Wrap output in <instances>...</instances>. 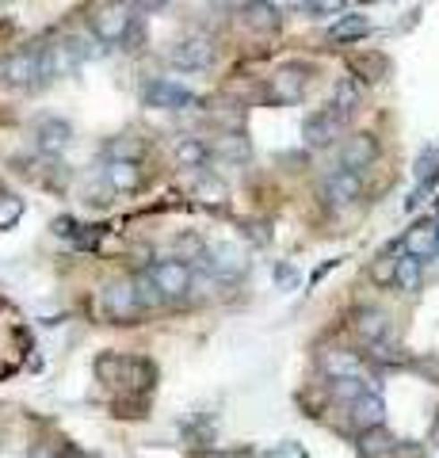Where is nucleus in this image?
I'll return each mask as SVG.
<instances>
[{
	"label": "nucleus",
	"mask_w": 439,
	"mask_h": 458,
	"mask_svg": "<svg viewBox=\"0 0 439 458\" xmlns=\"http://www.w3.org/2000/svg\"><path fill=\"white\" fill-rule=\"evenodd\" d=\"M141 104L157 107V111H188V107L199 104V99H195L191 89H183V84H176V81L153 77V81L141 84Z\"/></svg>",
	"instance_id": "f257e3e1"
},
{
	"label": "nucleus",
	"mask_w": 439,
	"mask_h": 458,
	"mask_svg": "<svg viewBox=\"0 0 439 458\" xmlns=\"http://www.w3.org/2000/svg\"><path fill=\"white\" fill-rule=\"evenodd\" d=\"M134 8L131 4H104L100 12L92 16V35L104 38V47H122L126 35L134 27Z\"/></svg>",
	"instance_id": "f03ea898"
},
{
	"label": "nucleus",
	"mask_w": 439,
	"mask_h": 458,
	"mask_svg": "<svg viewBox=\"0 0 439 458\" xmlns=\"http://www.w3.org/2000/svg\"><path fill=\"white\" fill-rule=\"evenodd\" d=\"M100 306L111 321H134L138 313H141V298H138V283L134 279H115V283H107L104 291H100Z\"/></svg>",
	"instance_id": "7ed1b4c3"
},
{
	"label": "nucleus",
	"mask_w": 439,
	"mask_h": 458,
	"mask_svg": "<svg viewBox=\"0 0 439 458\" xmlns=\"http://www.w3.org/2000/svg\"><path fill=\"white\" fill-rule=\"evenodd\" d=\"M321 199L329 207L336 210H344V207H356L359 199H363V172H351V168H336L325 176L321 183Z\"/></svg>",
	"instance_id": "20e7f679"
},
{
	"label": "nucleus",
	"mask_w": 439,
	"mask_h": 458,
	"mask_svg": "<svg viewBox=\"0 0 439 458\" xmlns=\"http://www.w3.org/2000/svg\"><path fill=\"white\" fill-rule=\"evenodd\" d=\"M0 77H4V84H12V89H23V92L38 89V84H46V81H42L38 50H20V54L4 57V65H0Z\"/></svg>",
	"instance_id": "39448f33"
},
{
	"label": "nucleus",
	"mask_w": 439,
	"mask_h": 458,
	"mask_svg": "<svg viewBox=\"0 0 439 458\" xmlns=\"http://www.w3.org/2000/svg\"><path fill=\"white\" fill-rule=\"evenodd\" d=\"M149 276H153V283L161 286L165 302L188 298V294H191V283H195V271L183 264V260H161V264H153V267H149Z\"/></svg>",
	"instance_id": "423d86ee"
},
{
	"label": "nucleus",
	"mask_w": 439,
	"mask_h": 458,
	"mask_svg": "<svg viewBox=\"0 0 439 458\" xmlns=\"http://www.w3.org/2000/svg\"><path fill=\"white\" fill-rule=\"evenodd\" d=\"M344 114H340L336 107H321L314 114H306V123H302V138H306V146L309 149H325V146H333V141L340 138V131H344Z\"/></svg>",
	"instance_id": "0eeeda50"
},
{
	"label": "nucleus",
	"mask_w": 439,
	"mask_h": 458,
	"mask_svg": "<svg viewBox=\"0 0 439 458\" xmlns=\"http://www.w3.org/2000/svg\"><path fill=\"white\" fill-rule=\"evenodd\" d=\"M38 62H42V81H58V77L77 73L80 54L73 50V42L69 38H54V42H46V47L38 50Z\"/></svg>",
	"instance_id": "6e6552de"
},
{
	"label": "nucleus",
	"mask_w": 439,
	"mask_h": 458,
	"mask_svg": "<svg viewBox=\"0 0 439 458\" xmlns=\"http://www.w3.org/2000/svg\"><path fill=\"white\" fill-rule=\"evenodd\" d=\"M168 62L176 69H207L215 62V42L207 35H183L180 42L168 47Z\"/></svg>",
	"instance_id": "1a4fd4ad"
},
{
	"label": "nucleus",
	"mask_w": 439,
	"mask_h": 458,
	"mask_svg": "<svg viewBox=\"0 0 439 458\" xmlns=\"http://www.w3.org/2000/svg\"><path fill=\"white\" fill-rule=\"evenodd\" d=\"M306 84H309V69L306 65H283L275 69L272 77V99L275 104H299V99L306 96Z\"/></svg>",
	"instance_id": "9d476101"
},
{
	"label": "nucleus",
	"mask_w": 439,
	"mask_h": 458,
	"mask_svg": "<svg viewBox=\"0 0 439 458\" xmlns=\"http://www.w3.org/2000/svg\"><path fill=\"white\" fill-rule=\"evenodd\" d=\"M237 16L249 31H257V35L275 31V27L283 23V12H279V4H272V0H241Z\"/></svg>",
	"instance_id": "9b49d317"
},
{
	"label": "nucleus",
	"mask_w": 439,
	"mask_h": 458,
	"mask_svg": "<svg viewBox=\"0 0 439 458\" xmlns=\"http://www.w3.org/2000/svg\"><path fill=\"white\" fill-rule=\"evenodd\" d=\"M435 183H439V146H428L417 157V188H413V195L405 199V207L417 210L424 203V195L435 191Z\"/></svg>",
	"instance_id": "f8f14e48"
},
{
	"label": "nucleus",
	"mask_w": 439,
	"mask_h": 458,
	"mask_svg": "<svg viewBox=\"0 0 439 458\" xmlns=\"http://www.w3.org/2000/svg\"><path fill=\"white\" fill-rule=\"evenodd\" d=\"M100 176H104V188H107L111 195H119V191H138V188H141V168H138V161H131V157H111Z\"/></svg>",
	"instance_id": "ddd939ff"
},
{
	"label": "nucleus",
	"mask_w": 439,
	"mask_h": 458,
	"mask_svg": "<svg viewBox=\"0 0 439 458\" xmlns=\"http://www.w3.org/2000/svg\"><path fill=\"white\" fill-rule=\"evenodd\" d=\"M141 367L138 360H126V355H100L96 360V375L111 386H141Z\"/></svg>",
	"instance_id": "4468645a"
},
{
	"label": "nucleus",
	"mask_w": 439,
	"mask_h": 458,
	"mask_svg": "<svg viewBox=\"0 0 439 458\" xmlns=\"http://www.w3.org/2000/svg\"><path fill=\"white\" fill-rule=\"evenodd\" d=\"M378 161V138L375 134H351L340 149V168H351V172H363Z\"/></svg>",
	"instance_id": "2eb2a0df"
},
{
	"label": "nucleus",
	"mask_w": 439,
	"mask_h": 458,
	"mask_svg": "<svg viewBox=\"0 0 439 458\" xmlns=\"http://www.w3.org/2000/svg\"><path fill=\"white\" fill-rule=\"evenodd\" d=\"M348 412H351V424H356L359 432H371V428H382V420H386V401H382L378 390H367L363 397L351 401Z\"/></svg>",
	"instance_id": "dca6fc26"
},
{
	"label": "nucleus",
	"mask_w": 439,
	"mask_h": 458,
	"mask_svg": "<svg viewBox=\"0 0 439 458\" xmlns=\"http://www.w3.org/2000/svg\"><path fill=\"white\" fill-rule=\"evenodd\" d=\"M203 260H207V267L215 271V276H222V279H233V276H241V271L249 267L245 252H241L237 245H210V249L203 252Z\"/></svg>",
	"instance_id": "f3484780"
},
{
	"label": "nucleus",
	"mask_w": 439,
	"mask_h": 458,
	"mask_svg": "<svg viewBox=\"0 0 439 458\" xmlns=\"http://www.w3.org/2000/svg\"><path fill=\"white\" fill-rule=\"evenodd\" d=\"M69 141H73V126H69L65 119H38V126H35V146L42 149V153H62Z\"/></svg>",
	"instance_id": "a211bd4d"
},
{
	"label": "nucleus",
	"mask_w": 439,
	"mask_h": 458,
	"mask_svg": "<svg viewBox=\"0 0 439 458\" xmlns=\"http://www.w3.org/2000/svg\"><path fill=\"white\" fill-rule=\"evenodd\" d=\"M401 249H405L409 256H420V260L435 256V252H439V229H435V222H420V225H413V229L405 233Z\"/></svg>",
	"instance_id": "6ab92c4d"
},
{
	"label": "nucleus",
	"mask_w": 439,
	"mask_h": 458,
	"mask_svg": "<svg viewBox=\"0 0 439 458\" xmlns=\"http://www.w3.org/2000/svg\"><path fill=\"white\" fill-rule=\"evenodd\" d=\"M321 370H325L329 378H363V375H367L363 363H359V355L340 352V348H333V352L321 355Z\"/></svg>",
	"instance_id": "aec40b11"
},
{
	"label": "nucleus",
	"mask_w": 439,
	"mask_h": 458,
	"mask_svg": "<svg viewBox=\"0 0 439 458\" xmlns=\"http://www.w3.org/2000/svg\"><path fill=\"white\" fill-rule=\"evenodd\" d=\"M386 333H390V318L382 310H359L356 313V336L367 344V348L378 340H386Z\"/></svg>",
	"instance_id": "412c9836"
},
{
	"label": "nucleus",
	"mask_w": 439,
	"mask_h": 458,
	"mask_svg": "<svg viewBox=\"0 0 439 458\" xmlns=\"http://www.w3.org/2000/svg\"><path fill=\"white\" fill-rule=\"evenodd\" d=\"M371 35V20L359 16V12H348V16H336V23L329 27V38L333 42H359Z\"/></svg>",
	"instance_id": "4be33fe9"
},
{
	"label": "nucleus",
	"mask_w": 439,
	"mask_h": 458,
	"mask_svg": "<svg viewBox=\"0 0 439 458\" xmlns=\"http://www.w3.org/2000/svg\"><path fill=\"white\" fill-rule=\"evenodd\" d=\"M173 157H176V165H183V168H203L210 157H215V149H210L203 138H180L173 146Z\"/></svg>",
	"instance_id": "5701e85b"
},
{
	"label": "nucleus",
	"mask_w": 439,
	"mask_h": 458,
	"mask_svg": "<svg viewBox=\"0 0 439 458\" xmlns=\"http://www.w3.org/2000/svg\"><path fill=\"white\" fill-rule=\"evenodd\" d=\"M363 104V89H359V77H344V81H336V89H333V107L344 114V119H351V114L359 111Z\"/></svg>",
	"instance_id": "b1692460"
},
{
	"label": "nucleus",
	"mask_w": 439,
	"mask_h": 458,
	"mask_svg": "<svg viewBox=\"0 0 439 458\" xmlns=\"http://www.w3.org/2000/svg\"><path fill=\"white\" fill-rule=\"evenodd\" d=\"M398 451V439H393L386 428H371V432H359V454L363 458H386Z\"/></svg>",
	"instance_id": "393cba45"
},
{
	"label": "nucleus",
	"mask_w": 439,
	"mask_h": 458,
	"mask_svg": "<svg viewBox=\"0 0 439 458\" xmlns=\"http://www.w3.org/2000/svg\"><path fill=\"white\" fill-rule=\"evenodd\" d=\"M420 283H424V260L420 256H401L398 260V279H393V286H398L401 294H417L420 291Z\"/></svg>",
	"instance_id": "a878e982"
},
{
	"label": "nucleus",
	"mask_w": 439,
	"mask_h": 458,
	"mask_svg": "<svg viewBox=\"0 0 439 458\" xmlns=\"http://www.w3.org/2000/svg\"><path fill=\"white\" fill-rule=\"evenodd\" d=\"M351 69H356L363 81H382L390 65H386V57H382V54H359L356 62H351Z\"/></svg>",
	"instance_id": "bb28decb"
},
{
	"label": "nucleus",
	"mask_w": 439,
	"mask_h": 458,
	"mask_svg": "<svg viewBox=\"0 0 439 458\" xmlns=\"http://www.w3.org/2000/svg\"><path fill=\"white\" fill-rule=\"evenodd\" d=\"M134 283H138V298H141V310H157V306H165V294H161V286L153 283V276H149V271H146V276H138Z\"/></svg>",
	"instance_id": "cd10ccee"
},
{
	"label": "nucleus",
	"mask_w": 439,
	"mask_h": 458,
	"mask_svg": "<svg viewBox=\"0 0 439 458\" xmlns=\"http://www.w3.org/2000/svg\"><path fill=\"white\" fill-rule=\"evenodd\" d=\"M371 360L375 363H386V367H405L409 355H405V348H393V344L378 340V344H371Z\"/></svg>",
	"instance_id": "c85d7f7f"
},
{
	"label": "nucleus",
	"mask_w": 439,
	"mask_h": 458,
	"mask_svg": "<svg viewBox=\"0 0 439 458\" xmlns=\"http://www.w3.org/2000/svg\"><path fill=\"white\" fill-rule=\"evenodd\" d=\"M20 218H23V199L12 191H0V229L16 225Z\"/></svg>",
	"instance_id": "c756f323"
},
{
	"label": "nucleus",
	"mask_w": 439,
	"mask_h": 458,
	"mask_svg": "<svg viewBox=\"0 0 439 458\" xmlns=\"http://www.w3.org/2000/svg\"><path fill=\"white\" fill-rule=\"evenodd\" d=\"M398 260H401V256H378V260L371 264V279L375 283H382V286H390L393 279H398Z\"/></svg>",
	"instance_id": "7c9ffc66"
},
{
	"label": "nucleus",
	"mask_w": 439,
	"mask_h": 458,
	"mask_svg": "<svg viewBox=\"0 0 439 458\" xmlns=\"http://www.w3.org/2000/svg\"><path fill=\"white\" fill-rule=\"evenodd\" d=\"M69 42H73V50L80 54V62H92V57H100L104 54V47H100V42L104 38H89V35H73V38H69Z\"/></svg>",
	"instance_id": "2f4dec72"
},
{
	"label": "nucleus",
	"mask_w": 439,
	"mask_h": 458,
	"mask_svg": "<svg viewBox=\"0 0 439 458\" xmlns=\"http://www.w3.org/2000/svg\"><path fill=\"white\" fill-rule=\"evenodd\" d=\"M348 8V0H314L309 12H317V16H340V12Z\"/></svg>",
	"instance_id": "473e14b6"
},
{
	"label": "nucleus",
	"mask_w": 439,
	"mask_h": 458,
	"mask_svg": "<svg viewBox=\"0 0 439 458\" xmlns=\"http://www.w3.org/2000/svg\"><path fill=\"white\" fill-rule=\"evenodd\" d=\"M222 153H225V157H241V161H249V141H245V138H237V141H233V138H225V141H222Z\"/></svg>",
	"instance_id": "72a5a7b5"
},
{
	"label": "nucleus",
	"mask_w": 439,
	"mask_h": 458,
	"mask_svg": "<svg viewBox=\"0 0 439 458\" xmlns=\"http://www.w3.org/2000/svg\"><path fill=\"white\" fill-rule=\"evenodd\" d=\"M267 458H306V454H302L299 443H283V447H275V451L267 454Z\"/></svg>",
	"instance_id": "f704fd0d"
},
{
	"label": "nucleus",
	"mask_w": 439,
	"mask_h": 458,
	"mask_svg": "<svg viewBox=\"0 0 439 458\" xmlns=\"http://www.w3.org/2000/svg\"><path fill=\"white\" fill-rule=\"evenodd\" d=\"M165 4H168V0H138L141 12H157V8H165Z\"/></svg>",
	"instance_id": "c9c22d12"
},
{
	"label": "nucleus",
	"mask_w": 439,
	"mask_h": 458,
	"mask_svg": "<svg viewBox=\"0 0 439 458\" xmlns=\"http://www.w3.org/2000/svg\"><path fill=\"white\" fill-rule=\"evenodd\" d=\"M287 4H291V8H309L314 0H287Z\"/></svg>",
	"instance_id": "e433bc0d"
},
{
	"label": "nucleus",
	"mask_w": 439,
	"mask_h": 458,
	"mask_svg": "<svg viewBox=\"0 0 439 458\" xmlns=\"http://www.w3.org/2000/svg\"><path fill=\"white\" fill-rule=\"evenodd\" d=\"M31 458H46V451H35V454H31Z\"/></svg>",
	"instance_id": "4c0bfd02"
},
{
	"label": "nucleus",
	"mask_w": 439,
	"mask_h": 458,
	"mask_svg": "<svg viewBox=\"0 0 439 458\" xmlns=\"http://www.w3.org/2000/svg\"><path fill=\"white\" fill-rule=\"evenodd\" d=\"M435 229H439V222H435Z\"/></svg>",
	"instance_id": "58836bf2"
}]
</instances>
